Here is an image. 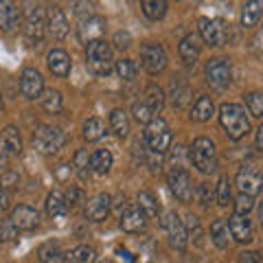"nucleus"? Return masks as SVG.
I'll list each match as a JSON object with an SVG mask.
<instances>
[{
  "label": "nucleus",
  "instance_id": "f257e3e1",
  "mask_svg": "<svg viewBox=\"0 0 263 263\" xmlns=\"http://www.w3.org/2000/svg\"><path fill=\"white\" fill-rule=\"evenodd\" d=\"M219 123L224 132L228 134V138L233 141H239L250 132V121L246 117V110L237 103H224L219 108Z\"/></svg>",
  "mask_w": 263,
  "mask_h": 263
},
{
  "label": "nucleus",
  "instance_id": "f03ea898",
  "mask_svg": "<svg viewBox=\"0 0 263 263\" xmlns=\"http://www.w3.org/2000/svg\"><path fill=\"white\" fill-rule=\"evenodd\" d=\"M86 64L95 75H110L114 68V60H112V48L105 40H92L88 42L86 48Z\"/></svg>",
  "mask_w": 263,
  "mask_h": 263
},
{
  "label": "nucleus",
  "instance_id": "7ed1b4c3",
  "mask_svg": "<svg viewBox=\"0 0 263 263\" xmlns=\"http://www.w3.org/2000/svg\"><path fill=\"white\" fill-rule=\"evenodd\" d=\"M189 158H191V162L195 164V169L200 174H213L217 169V147L211 138L200 136L193 141Z\"/></svg>",
  "mask_w": 263,
  "mask_h": 263
},
{
  "label": "nucleus",
  "instance_id": "20e7f679",
  "mask_svg": "<svg viewBox=\"0 0 263 263\" xmlns=\"http://www.w3.org/2000/svg\"><path fill=\"white\" fill-rule=\"evenodd\" d=\"M66 145V134L55 125H40L33 134V147L42 156H53Z\"/></svg>",
  "mask_w": 263,
  "mask_h": 263
},
{
  "label": "nucleus",
  "instance_id": "39448f33",
  "mask_svg": "<svg viewBox=\"0 0 263 263\" xmlns=\"http://www.w3.org/2000/svg\"><path fill=\"white\" fill-rule=\"evenodd\" d=\"M143 141H145V145L149 147L152 152H156V154H164V152L169 149V145H171V132H169V125H167V123H164L162 119H152V121L145 125Z\"/></svg>",
  "mask_w": 263,
  "mask_h": 263
},
{
  "label": "nucleus",
  "instance_id": "423d86ee",
  "mask_svg": "<svg viewBox=\"0 0 263 263\" xmlns=\"http://www.w3.org/2000/svg\"><path fill=\"white\" fill-rule=\"evenodd\" d=\"M24 33L31 42H42L44 33V11L40 0H24Z\"/></svg>",
  "mask_w": 263,
  "mask_h": 263
},
{
  "label": "nucleus",
  "instance_id": "0eeeda50",
  "mask_svg": "<svg viewBox=\"0 0 263 263\" xmlns=\"http://www.w3.org/2000/svg\"><path fill=\"white\" fill-rule=\"evenodd\" d=\"M200 35L209 46H224L228 37V27L221 18H200Z\"/></svg>",
  "mask_w": 263,
  "mask_h": 263
},
{
  "label": "nucleus",
  "instance_id": "6e6552de",
  "mask_svg": "<svg viewBox=\"0 0 263 263\" xmlns=\"http://www.w3.org/2000/svg\"><path fill=\"white\" fill-rule=\"evenodd\" d=\"M167 182L169 189L180 202H191L193 197V182H191V176L189 171L182 167H171L169 176H167Z\"/></svg>",
  "mask_w": 263,
  "mask_h": 263
},
{
  "label": "nucleus",
  "instance_id": "1a4fd4ad",
  "mask_svg": "<svg viewBox=\"0 0 263 263\" xmlns=\"http://www.w3.org/2000/svg\"><path fill=\"white\" fill-rule=\"evenodd\" d=\"M204 75H206V81L215 88V90H224L230 84V64L224 57H215V60H209L206 68H204Z\"/></svg>",
  "mask_w": 263,
  "mask_h": 263
},
{
  "label": "nucleus",
  "instance_id": "9d476101",
  "mask_svg": "<svg viewBox=\"0 0 263 263\" xmlns=\"http://www.w3.org/2000/svg\"><path fill=\"white\" fill-rule=\"evenodd\" d=\"M162 228L167 230L169 235V243L174 246L176 250H184L186 243H189V237H186V228L182 224V219L178 217V213L169 211L167 215L162 217Z\"/></svg>",
  "mask_w": 263,
  "mask_h": 263
},
{
  "label": "nucleus",
  "instance_id": "9b49d317",
  "mask_svg": "<svg viewBox=\"0 0 263 263\" xmlns=\"http://www.w3.org/2000/svg\"><path fill=\"white\" fill-rule=\"evenodd\" d=\"M141 57H143V66L149 75H160L167 68V53L160 44H145L141 48Z\"/></svg>",
  "mask_w": 263,
  "mask_h": 263
},
{
  "label": "nucleus",
  "instance_id": "f8f14e48",
  "mask_svg": "<svg viewBox=\"0 0 263 263\" xmlns=\"http://www.w3.org/2000/svg\"><path fill=\"white\" fill-rule=\"evenodd\" d=\"M237 186L239 191L246 195H259L263 191V174L254 167H243L239 174H237Z\"/></svg>",
  "mask_w": 263,
  "mask_h": 263
},
{
  "label": "nucleus",
  "instance_id": "ddd939ff",
  "mask_svg": "<svg viewBox=\"0 0 263 263\" xmlns=\"http://www.w3.org/2000/svg\"><path fill=\"white\" fill-rule=\"evenodd\" d=\"M105 33V20L101 15H92V18H86V20H79V27H77V37L79 42H92V40H101Z\"/></svg>",
  "mask_w": 263,
  "mask_h": 263
},
{
  "label": "nucleus",
  "instance_id": "4468645a",
  "mask_svg": "<svg viewBox=\"0 0 263 263\" xmlns=\"http://www.w3.org/2000/svg\"><path fill=\"white\" fill-rule=\"evenodd\" d=\"M42 90H44V79L40 75V70L27 68L20 75V92L24 99H40Z\"/></svg>",
  "mask_w": 263,
  "mask_h": 263
},
{
  "label": "nucleus",
  "instance_id": "2eb2a0df",
  "mask_svg": "<svg viewBox=\"0 0 263 263\" xmlns=\"http://www.w3.org/2000/svg\"><path fill=\"white\" fill-rule=\"evenodd\" d=\"M110 209H112V197L108 193H99L86 202L84 213H86V219L90 221H103L110 215Z\"/></svg>",
  "mask_w": 263,
  "mask_h": 263
},
{
  "label": "nucleus",
  "instance_id": "dca6fc26",
  "mask_svg": "<svg viewBox=\"0 0 263 263\" xmlns=\"http://www.w3.org/2000/svg\"><path fill=\"white\" fill-rule=\"evenodd\" d=\"M228 228H230V237H233L235 241H239V243L252 241V221L248 219V215L235 213V215L228 219Z\"/></svg>",
  "mask_w": 263,
  "mask_h": 263
},
{
  "label": "nucleus",
  "instance_id": "f3484780",
  "mask_svg": "<svg viewBox=\"0 0 263 263\" xmlns=\"http://www.w3.org/2000/svg\"><path fill=\"white\" fill-rule=\"evenodd\" d=\"M147 224V215L138 209V204H129L125 211L121 213V228L125 233H141Z\"/></svg>",
  "mask_w": 263,
  "mask_h": 263
},
{
  "label": "nucleus",
  "instance_id": "a211bd4d",
  "mask_svg": "<svg viewBox=\"0 0 263 263\" xmlns=\"http://www.w3.org/2000/svg\"><path fill=\"white\" fill-rule=\"evenodd\" d=\"M68 18L64 15L62 9H57V7H53V9H48L46 13V31L48 35H51L53 40H64L66 35H68Z\"/></svg>",
  "mask_w": 263,
  "mask_h": 263
},
{
  "label": "nucleus",
  "instance_id": "6ab92c4d",
  "mask_svg": "<svg viewBox=\"0 0 263 263\" xmlns=\"http://www.w3.org/2000/svg\"><path fill=\"white\" fill-rule=\"evenodd\" d=\"M13 221V226L18 228V230H33L37 224H40V213L35 209H31L27 206V204H20V206H15L11 211V217Z\"/></svg>",
  "mask_w": 263,
  "mask_h": 263
},
{
  "label": "nucleus",
  "instance_id": "aec40b11",
  "mask_svg": "<svg viewBox=\"0 0 263 263\" xmlns=\"http://www.w3.org/2000/svg\"><path fill=\"white\" fill-rule=\"evenodd\" d=\"M46 64H48V70H51L55 77H68L70 75L72 62H70L68 53L62 51V48H53L46 57Z\"/></svg>",
  "mask_w": 263,
  "mask_h": 263
},
{
  "label": "nucleus",
  "instance_id": "412c9836",
  "mask_svg": "<svg viewBox=\"0 0 263 263\" xmlns=\"http://www.w3.org/2000/svg\"><path fill=\"white\" fill-rule=\"evenodd\" d=\"M18 20H20V11L13 5V0H0V29L9 33L18 24Z\"/></svg>",
  "mask_w": 263,
  "mask_h": 263
},
{
  "label": "nucleus",
  "instance_id": "4be33fe9",
  "mask_svg": "<svg viewBox=\"0 0 263 263\" xmlns=\"http://www.w3.org/2000/svg\"><path fill=\"white\" fill-rule=\"evenodd\" d=\"M0 145L5 147V152L9 156H20L22 154V138H20L18 127L7 125L3 129V136H0Z\"/></svg>",
  "mask_w": 263,
  "mask_h": 263
},
{
  "label": "nucleus",
  "instance_id": "5701e85b",
  "mask_svg": "<svg viewBox=\"0 0 263 263\" xmlns=\"http://www.w3.org/2000/svg\"><path fill=\"white\" fill-rule=\"evenodd\" d=\"M213 114H215V103H213V99H211L209 95L197 97V101L193 103V110H191L193 121H197V123H206V121L213 119Z\"/></svg>",
  "mask_w": 263,
  "mask_h": 263
},
{
  "label": "nucleus",
  "instance_id": "b1692460",
  "mask_svg": "<svg viewBox=\"0 0 263 263\" xmlns=\"http://www.w3.org/2000/svg\"><path fill=\"white\" fill-rule=\"evenodd\" d=\"M263 15V0H248L241 9V27L252 29L257 27Z\"/></svg>",
  "mask_w": 263,
  "mask_h": 263
},
{
  "label": "nucleus",
  "instance_id": "393cba45",
  "mask_svg": "<svg viewBox=\"0 0 263 263\" xmlns=\"http://www.w3.org/2000/svg\"><path fill=\"white\" fill-rule=\"evenodd\" d=\"M178 53L182 57L184 64H195V60L200 57V40H197V35H193V33L186 35L182 42H180Z\"/></svg>",
  "mask_w": 263,
  "mask_h": 263
},
{
  "label": "nucleus",
  "instance_id": "a878e982",
  "mask_svg": "<svg viewBox=\"0 0 263 263\" xmlns=\"http://www.w3.org/2000/svg\"><path fill=\"white\" fill-rule=\"evenodd\" d=\"M46 213L53 219H64L66 217V213H68V204H66V197L60 191L48 193V197H46Z\"/></svg>",
  "mask_w": 263,
  "mask_h": 263
},
{
  "label": "nucleus",
  "instance_id": "bb28decb",
  "mask_svg": "<svg viewBox=\"0 0 263 263\" xmlns=\"http://www.w3.org/2000/svg\"><path fill=\"white\" fill-rule=\"evenodd\" d=\"M211 239L219 250H226L230 243V228L226 219H215L211 226Z\"/></svg>",
  "mask_w": 263,
  "mask_h": 263
},
{
  "label": "nucleus",
  "instance_id": "cd10ccee",
  "mask_svg": "<svg viewBox=\"0 0 263 263\" xmlns=\"http://www.w3.org/2000/svg\"><path fill=\"white\" fill-rule=\"evenodd\" d=\"M97 261V250L92 246H77L75 250L64 252V263H95Z\"/></svg>",
  "mask_w": 263,
  "mask_h": 263
},
{
  "label": "nucleus",
  "instance_id": "c85d7f7f",
  "mask_svg": "<svg viewBox=\"0 0 263 263\" xmlns=\"http://www.w3.org/2000/svg\"><path fill=\"white\" fill-rule=\"evenodd\" d=\"M90 169H92L97 176H105L112 169V154L108 149H97L90 156Z\"/></svg>",
  "mask_w": 263,
  "mask_h": 263
},
{
  "label": "nucleus",
  "instance_id": "c756f323",
  "mask_svg": "<svg viewBox=\"0 0 263 263\" xmlns=\"http://www.w3.org/2000/svg\"><path fill=\"white\" fill-rule=\"evenodd\" d=\"M110 127H112V132L117 136L125 138L129 134V117H127V112L121 110V108L112 110V114H110Z\"/></svg>",
  "mask_w": 263,
  "mask_h": 263
},
{
  "label": "nucleus",
  "instance_id": "7c9ffc66",
  "mask_svg": "<svg viewBox=\"0 0 263 263\" xmlns=\"http://www.w3.org/2000/svg\"><path fill=\"white\" fill-rule=\"evenodd\" d=\"M37 259L42 263H64V250L57 243L48 241L37 248Z\"/></svg>",
  "mask_w": 263,
  "mask_h": 263
},
{
  "label": "nucleus",
  "instance_id": "2f4dec72",
  "mask_svg": "<svg viewBox=\"0 0 263 263\" xmlns=\"http://www.w3.org/2000/svg\"><path fill=\"white\" fill-rule=\"evenodd\" d=\"M143 97H145L143 101L149 105V110H152L154 114H158V112L162 110V105H164V92H162L160 86L149 84V86L145 88V95H143Z\"/></svg>",
  "mask_w": 263,
  "mask_h": 263
},
{
  "label": "nucleus",
  "instance_id": "473e14b6",
  "mask_svg": "<svg viewBox=\"0 0 263 263\" xmlns=\"http://www.w3.org/2000/svg\"><path fill=\"white\" fill-rule=\"evenodd\" d=\"M138 209H141L145 215L152 217V219H156L160 215V204H158V200H156V195L149 193V191L138 193Z\"/></svg>",
  "mask_w": 263,
  "mask_h": 263
},
{
  "label": "nucleus",
  "instance_id": "72a5a7b5",
  "mask_svg": "<svg viewBox=\"0 0 263 263\" xmlns=\"http://www.w3.org/2000/svg\"><path fill=\"white\" fill-rule=\"evenodd\" d=\"M72 171L79 176L81 182H86L90 178V156H88V149H79L75 154V158H72Z\"/></svg>",
  "mask_w": 263,
  "mask_h": 263
},
{
  "label": "nucleus",
  "instance_id": "f704fd0d",
  "mask_svg": "<svg viewBox=\"0 0 263 263\" xmlns=\"http://www.w3.org/2000/svg\"><path fill=\"white\" fill-rule=\"evenodd\" d=\"M40 103H42V108L48 112V114H57L62 112V95L57 92V90H42V95H40Z\"/></svg>",
  "mask_w": 263,
  "mask_h": 263
},
{
  "label": "nucleus",
  "instance_id": "c9c22d12",
  "mask_svg": "<svg viewBox=\"0 0 263 263\" xmlns=\"http://www.w3.org/2000/svg\"><path fill=\"white\" fill-rule=\"evenodd\" d=\"M103 132H105L103 121H101V119H97V117L88 119V121L84 123V127H81V134H84V138H86L88 143L99 141V138L103 136Z\"/></svg>",
  "mask_w": 263,
  "mask_h": 263
},
{
  "label": "nucleus",
  "instance_id": "e433bc0d",
  "mask_svg": "<svg viewBox=\"0 0 263 263\" xmlns=\"http://www.w3.org/2000/svg\"><path fill=\"white\" fill-rule=\"evenodd\" d=\"M141 7L149 20H160L167 13V0H141Z\"/></svg>",
  "mask_w": 263,
  "mask_h": 263
},
{
  "label": "nucleus",
  "instance_id": "4c0bfd02",
  "mask_svg": "<svg viewBox=\"0 0 263 263\" xmlns=\"http://www.w3.org/2000/svg\"><path fill=\"white\" fill-rule=\"evenodd\" d=\"M189 99H191V88L176 79L174 84H171V101H174V105L176 108H184L189 103Z\"/></svg>",
  "mask_w": 263,
  "mask_h": 263
},
{
  "label": "nucleus",
  "instance_id": "58836bf2",
  "mask_svg": "<svg viewBox=\"0 0 263 263\" xmlns=\"http://www.w3.org/2000/svg\"><path fill=\"white\" fill-rule=\"evenodd\" d=\"M246 105H248L252 117L263 119V92H250L246 97Z\"/></svg>",
  "mask_w": 263,
  "mask_h": 263
},
{
  "label": "nucleus",
  "instance_id": "ea45409f",
  "mask_svg": "<svg viewBox=\"0 0 263 263\" xmlns=\"http://www.w3.org/2000/svg\"><path fill=\"white\" fill-rule=\"evenodd\" d=\"M114 68H117L119 77L123 81H132V79L136 77V64L132 62V60H121V62L114 64Z\"/></svg>",
  "mask_w": 263,
  "mask_h": 263
},
{
  "label": "nucleus",
  "instance_id": "a19ab883",
  "mask_svg": "<svg viewBox=\"0 0 263 263\" xmlns=\"http://www.w3.org/2000/svg\"><path fill=\"white\" fill-rule=\"evenodd\" d=\"M132 114H134V119L138 123H145V125L154 119V112L149 110V105H147L145 101H136L134 105H132Z\"/></svg>",
  "mask_w": 263,
  "mask_h": 263
},
{
  "label": "nucleus",
  "instance_id": "79ce46f5",
  "mask_svg": "<svg viewBox=\"0 0 263 263\" xmlns=\"http://www.w3.org/2000/svg\"><path fill=\"white\" fill-rule=\"evenodd\" d=\"M72 13H75V18H77V20H86V18H92V15H97L95 5L90 3V0H77Z\"/></svg>",
  "mask_w": 263,
  "mask_h": 263
},
{
  "label": "nucleus",
  "instance_id": "37998d69",
  "mask_svg": "<svg viewBox=\"0 0 263 263\" xmlns=\"http://www.w3.org/2000/svg\"><path fill=\"white\" fill-rule=\"evenodd\" d=\"M217 202H219V206H228V202H230V178L228 176H221L217 182Z\"/></svg>",
  "mask_w": 263,
  "mask_h": 263
},
{
  "label": "nucleus",
  "instance_id": "c03bdc74",
  "mask_svg": "<svg viewBox=\"0 0 263 263\" xmlns=\"http://www.w3.org/2000/svg\"><path fill=\"white\" fill-rule=\"evenodd\" d=\"M18 184H20V176L15 171H3L0 174V189L3 191H13V189H18Z\"/></svg>",
  "mask_w": 263,
  "mask_h": 263
},
{
  "label": "nucleus",
  "instance_id": "a18cd8bd",
  "mask_svg": "<svg viewBox=\"0 0 263 263\" xmlns=\"http://www.w3.org/2000/svg\"><path fill=\"white\" fill-rule=\"evenodd\" d=\"M18 235V228L13 226L11 219H3L0 221V241H11Z\"/></svg>",
  "mask_w": 263,
  "mask_h": 263
},
{
  "label": "nucleus",
  "instance_id": "49530a36",
  "mask_svg": "<svg viewBox=\"0 0 263 263\" xmlns=\"http://www.w3.org/2000/svg\"><path fill=\"white\" fill-rule=\"evenodd\" d=\"M235 209L237 213H241V215H248V213L254 209V202H252V195H246V193H239L235 202Z\"/></svg>",
  "mask_w": 263,
  "mask_h": 263
},
{
  "label": "nucleus",
  "instance_id": "de8ad7c7",
  "mask_svg": "<svg viewBox=\"0 0 263 263\" xmlns=\"http://www.w3.org/2000/svg\"><path fill=\"white\" fill-rule=\"evenodd\" d=\"M197 202L202 204V206H209L211 204V197H213V191H211V184L209 182H200V186H197Z\"/></svg>",
  "mask_w": 263,
  "mask_h": 263
},
{
  "label": "nucleus",
  "instance_id": "09e8293b",
  "mask_svg": "<svg viewBox=\"0 0 263 263\" xmlns=\"http://www.w3.org/2000/svg\"><path fill=\"white\" fill-rule=\"evenodd\" d=\"M132 46V35L127 31H119L117 35H114V48H119V51H127Z\"/></svg>",
  "mask_w": 263,
  "mask_h": 263
},
{
  "label": "nucleus",
  "instance_id": "8fccbe9b",
  "mask_svg": "<svg viewBox=\"0 0 263 263\" xmlns=\"http://www.w3.org/2000/svg\"><path fill=\"white\" fill-rule=\"evenodd\" d=\"M81 200H84V193H81L79 189H70L68 195H66V204H68L70 209H72V206H77Z\"/></svg>",
  "mask_w": 263,
  "mask_h": 263
},
{
  "label": "nucleus",
  "instance_id": "3c124183",
  "mask_svg": "<svg viewBox=\"0 0 263 263\" xmlns=\"http://www.w3.org/2000/svg\"><path fill=\"white\" fill-rule=\"evenodd\" d=\"M250 48H252V51L257 53V55H263V29L257 31V35L250 40Z\"/></svg>",
  "mask_w": 263,
  "mask_h": 263
},
{
  "label": "nucleus",
  "instance_id": "603ef678",
  "mask_svg": "<svg viewBox=\"0 0 263 263\" xmlns=\"http://www.w3.org/2000/svg\"><path fill=\"white\" fill-rule=\"evenodd\" d=\"M239 263H263V257L259 252H241Z\"/></svg>",
  "mask_w": 263,
  "mask_h": 263
},
{
  "label": "nucleus",
  "instance_id": "864d4df0",
  "mask_svg": "<svg viewBox=\"0 0 263 263\" xmlns=\"http://www.w3.org/2000/svg\"><path fill=\"white\" fill-rule=\"evenodd\" d=\"M55 176L60 182H64V180H68L70 178V164H60V167L55 169Z\"/></svg>",
  "mask_w": 263,
  "mask_h": 263
},
{
  "label": "nucleus",
  "instance_id": "5fc2aeb1",
  "mask_svg": "<svg viewBox=\"0 0 263 263\" xmlns=\"http://www.w3.org/2000/svg\"><path fill=\"white\" fill-rule=\"evenodd\" d=\"M7 209H9V195H7V191L0 189V213L7 211Z\"/></svg>",
  "mask_w": 263,
  "mask_h": 263
},
{
  "label": "nucleus",
  "instance_id": "6e6d98bb",
  "mask_svg": "<svg viewBox=\"0 0 263 263\" xmlns=\"http://www.w3.org/2000/svg\"><path fill=\"white\" fill-rule=\"evenodd\" d=\"M7 162H9V154H7V152H5V147L0 145V171L7 167Z\"/></svg>",
  "mask_w": 263,
  "mask_h": 263
},
{
  "label": "nucleus",
  "instance_id": "4d7b16f0",
  "mask_svg": "<svg viewBox=\"0 0 263 263\" xmlns=\"http://www.w3.org/2000/svg\"><path fill=\"white\" fill-rule=\"evenodd\" d=\"M257 149L263 152V125L257 129Z\"/></svg>",
  "mask_w": 263,
  "mask_h": 263
},
{
  "label": "nucleus",
  "instance_id": "13d9d810",
  "mask_svg": "<svg viewBox=\"0 0 263 263\" xmlns=\"http://www.w3.org/2000/svg\"><path fill=\"white\" fill-rule=\"evenodd\" d=\"M259 217H261V224H263V204H261V211H259Z\"/></svg>",
  "mask_w": 263,
  "mask_h": 263
},
{
  "label": "nucleus",
  "instance_id": "bf43d9fd",
  "mask_svg": "<svg viewBox=\"0 0 263 263\" xmlns=\"http://www.w3.org/2000/svg\"><path fill=\"white\" fill-rule=\"evenodd\" d=\"M0 110H3V97H0Z\"/></svg>",
  "mask_w": 263,
  "mask_h": 263
},
{
  "label": "nucleus",
  "instance_id": "052dcab7",
  "mask_svg": "<svg viewBox=\"0 0 263 263\" xmlns=\"http://www.w3.org/2000/svg\"><path fill=\"white\" fill-rule=\"evenodd\" d=\"M101 263H114V261H101Z\"/></svg>",
  "mask_w": 263,
  "mask_h": 263
},
{
  "label": "nucleus",
  "instance_id": "680f3d73",
  "mask_svg": "<svg viewBox=\"0 0 263 263\" xmlns=\"http://www.w3.org/2000/svg\"><path fill=\"white\" fill-rule=\"evenodd\" d=\"M53 3H60V0H53Z\"/></svg>",
  "mask_w": 263,
  "mask_h": 263
},
{
  "label": "nucleus",
  "instance_id": "e2e57ef3",
  "mask_svg": "<svg viewBox=\"0 0 263 263\" xmlns=\"http://www.w3.org/2000/svg\"><path fill=\"white\" fill-rule=\"evenodd\" d=\"M195 3H200V0H195Z\"/></svg>",
  "mask_w": 263,
  "mask_h": 263
}]
</instances>
